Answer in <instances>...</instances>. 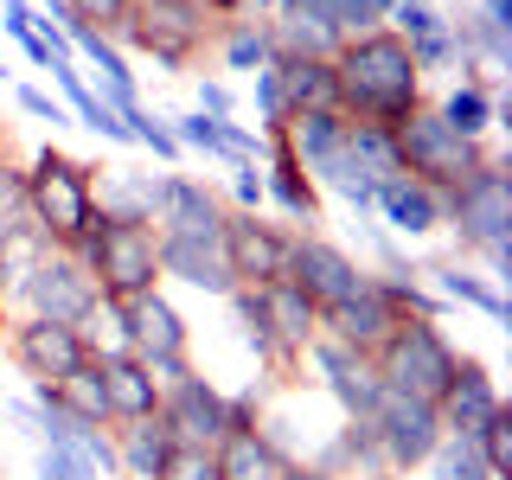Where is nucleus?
Here are the masks:
<instances>
[{
  "mask_svg": "<svg viewBox=\"0 0 512 480\" xmlns=\"http://www.w3.org/2000/svg\"><path fill=\"white\" fill-rule=\"evenodd\" d=\"M365 423H372L378 461L397 480L423 474V461L436 455V442H442V410L436 404H416V397H404V391H378V404H372Z\"/></svg>",
  "mask_w": 512,
  "mask_h": 480,
  "instance_id": "1a4fd4ad",
  "label": "nucleus"
},
{
  "mask_svg": "<svg viewBox=\"0 0 512 480\" xmlns=\"http://www.w3.org/2000/svg\"><path fill=\"white\" fill-rule=\"evenodd\" d=\"M397 320H404V314L391 308L384 282L372 276V282H365L352 301H340V308H327V314H320V340H340V346H352V352H365V359H372V352L384 346V333H391Z\"/></svg>",
  "mask_w": 512,
  "mask_h": 480,
  "instance_id": "6ab92c4d",
  "label": "nucleus"
},
{
  "mask_svg": "<svg viewBox=\"0 0 512 480\" xmlns=\"http://www.w3.org/2000/svg\"><path fill=\"white\" fill-rule=\"evenodd\" d=\"M263 167L244 160V167H231V212H263Z\"/></svg>",
  "mask_w": 512,
  "mask_h": 480,
  "instance_id": "09e8293b",
  "label": "nucleus"
},
{
  "mask_svg": "<svg viewBox=\"0 0 512 480\" xmlns=\"http://www.w3.org/2000/svg\"><path fill=\"white\" fill-rule=\"evenodd\" d=\"M116 461H122V480H154L160 461L173 455V436L160 416H141V423H116Z\"/></svg>",
  "mask_w": 512,
  "mask_h": 480,
  "instance_id": "c756f323",
  "label": "nucleus"
},
{
  "mask_svg": "<svg viewBox=\"0 0 512 480\" xmlns=\"http://www.w3.org/2000/svg\"><path fill=\"white\" fill-rule=\"evenodd\" d=\"M442 199H448L455 250L461 256H480V263H487L480 276L506 288V276H512V173H506V160L487 154L468 180L448 186Z\"/></svg>",
  "mask_w": 512,
  "mask_h": 480,
  "instance_id": "7ed1b4c3",
  "label": "nucleus"
},
{
  "mask_svg": "<svg viewBox=\"0 0 512 480\" xmlns=\"http://www.w3.org/2000/svg\"><path fill=\"white\" fill-rule=\"evenodd\" d=\"M154 480H218L212 448H186V442H173V455L160 461V474H154Z\"/></svg>",
  "mask_w": 512,
  "mask_h": 480,
  "instance_id": "37998d69",
  "label": "nucleus"
},
{
  "mask_svg": "<svg viewBox=\"0 0 512 480\" xmlns=\"http://www.w3.org/2000/svg\"><path fill=\"white\" fill-rule=\"evenodd\" d=\"M378 365V384L384 391H404L416 404H442L448 384H455V365H461V346L442 333V320H397L384 333V346L372 352Z\"/></svg>",
  "mask_w": 512,
  "mask_h": 480,
  "instance_id": "20e7f679",
  "label": "nucleus"
},
{
  "mask_svg": "<svg viewBox=\"0 0 512 480\" xmlns=\"http://www.w3.org/2000/svg\"><path fill=\"white\" fill-rule=\"evenodd\" d=\"M192 109H199V116H237V90L224 84V77H199V84H192Z\"/></svg>",
  "mask_w": 512,
  "mask_h": 480,
  "instance_id": "de8ad7c7",
  "label": "nucleus"
},
{
  "mask_svg": "<svg viewBox=\"0 0 512 480\" xmlns=\"http://www.w3.org/2000/svg\"><path fill=\"white\" fill-rule=\"evenodd\" d=\"M333 77H340V116L391 128V135L429 103V84L410 64V45L397 39V32H384V26L346 39L340 52H333Z\"/></svg>",
  "mask_w": 512,
  "mask_h": 480,
  "instance_id": "f257e3e1",
  "label": "nucleus"
},
{
  "mask_svg": "<svg viewBox=\"0 0 512 480\" xmlns=\"http://www.w3.org/2000/svg\"><path fill=\"white\" fill-rule=\"evenodd\" d=\"M288 480H340V474H327V468H314V461H295V468H288Z\"/></svg>",
  "mask_w": 512,
  "mask_h": 480,
  "instance_id": "3c124183",
  "label": "nucleus"
},
{
  "mask_svg": "<svg viewBox=\"0 0 512 480\" xmlns=\"http://www.w3.org/2000/svg\"><path fill=\"white\" fill-rule=\"evenodd\" d=\"M250 295H256V314H263L269 340H276L288 359H301V352L320 340V308L295 282H263V288H250Z\"/></svg>",
  "mask_w": 512,
  "mask_h": 480,
  "instance_id": "5701e85b",
  "label": "nucleus"
},
{
  "mask_svg": "<svg viewBox=\"0 0 512 480\" xmlns=\"http://www.w3.org/2000/svg\"><path fill=\"white\" fill-rule=\"evenodd\" d=\"M372 218L378 224H391L397 237H436L448 231V199L436 186H423V180H410V173H391V180L378 186V199H372Z\"/></svg>",
  "mask_w": 512,
  "mask_h": 480,
  "instance_id": "aec40b11",
  "label": "nucleus"
},
{
  "mask_svg": "<svg viewBox=\"0 0 512 480\" xmlns=\"http://www.w3.org/2000/svg\"><path fill=\"white\" fill-rule=\"evenodd\" d=\"M64 7H71V13H77V20H84V26H96V32H103V39H116L135 0H64Z\"/></svg>",
  "mask_w": 512,
  "mask_h": 480,
  "instance_id": "c03bdc74",
  "label": "nucleus"
},
{
  "mask_svg": "<svg viewBox=\"0 0 512 480\" xmlns=\"http://www.w3.org/2000/svg\"><path fill=\"white\" fill-rule=\"evenodd\" d=\"M45 250H52V244H45V237H39V224H13V231L7 237H0V301H7V308H13V295H20V282L32 276V269H39V256Z\"/></svg>",
  "mask_w": 512,
  "mask_h": 480,
  "instance_id": "72a5a7b5",
  "label": "nucleus"
},
{
  "mask_svg": "<svg viewBox=\"0 0 512 480\" xmlns=\"http://www.w3.org/2000/svg\"><path fill=\"white\" fill-rule=\"evenodd\" d=\"M384 32H397L404 45L436 39V32H448V7H442V0H391V20H384Z\"/></svg>",
  "mask_w": 512,
  "mask_h": 480,
  "instance_id": "e433bc0d",
  "label": "nucleus"
},
{
  "mask_svg": "<svg viewBox=\"0 0 512 480\" xmlns=\"http://www.w3.org/2000/svg\"><path fill=\"white\" fill-rule=\"evenodd\" d=\"M224 212L231 205L218 199L205 180L192 173H160V192H154V237H224Z\"/></svg>",
  "mask_w": 512,
  "mask_h": 480,
  "instance_id": "4468645a",
  "label": "nucleus"
},
{
  "mask_svg": "<svg viewBox=\"0 0 512 480\" xmlns=\"http://www.w3.org/2000/svg\"><path fill=\"white\" fill-rule=\"evenodd\" d=\"M13 103H20V109H26L32 122H52V128H71V109H64V103H58V96L45 90V84H13Z\"/></svg>",
  "mask_w": 512,
  "mask_h": 480,
  "instance_id": "a18cd8bd",
  "label": "nucleus"
},
{
  "mask_svg": "<svg viewBox=\"0 0 512 480\" xmlns=\"http://www.w3.org/2000/svg\"><path fill=\"white\" fill-rule=\"evenodd\" d=\"M173 141H180V154H205L218 160V116H199V109H180V116H167Z\"/></svg>",
  "mask_w": 512,
  "mask_h": 480,
  "instance_id": "ea45409f",
  "label": "nucleus"
},
{
  "mask_svg": "<svg viewBox=\"0 0 512 480\" xmlns=\"http://www.w3.org/2000/svg\"><path fill=\"white\" fill-rule=\"evenodd\" d=\"M269 32H276V58H333L340 52V32L320 13V0H288V7L269 13Z\"/></svg>",
  "mask_w": 512,
  "mask_h": 480,
  "instance_id": "393cba45",
  "label": "nucleus"
},
{
  "mask_svg": "<svg viewBox=\"0 0 512 480\" xmlns=\"http://www.w3.org/2000/svg\"><path fill=\"white\" fill-rule=\"evenodd\" d=\"M90 359H96V372H103L109 429H116V423H141V416H160V378L128 346H103V352H90Z\"/></svg>",
  "mask_w": 512,
  "mask_h": 480,
  "instance_id": "a211bd4d",
  "label": "nucleus"
},
{
  "mask_svg": "<svg viewBox=\"0 0 512 480\" xmlns=\"http://www.w3.org/2000/svg\"><path fill=\"white\" fill-rule=\"evenodd\" d=\"M7 77H13V64H7V58H0V84H7Z\"/></svg>",
  "mask_w": 512,
  "mask_h": 480,
  "instance_id": "5fc2aeb1",
  "label": "nucleus"
},
{
  "mask_svg": "<svg viewBox=\"0 0 512 480\" xmlns=\"http://www.w3.org/2000/svg\"><path fill=\"white\" fill-rule=\"evenodd\" d=\"M282 84L288 122L308 116V109H340V77H333V58H276L269 64Z\"/></svg>",
  "mask_w": 512,
  "mask_h": 480,
  "instance_id": "bb28decb",
  "label": "nucleus"
},
{
  "mask_svg": "<svg viewBox=\"0 0 512 480\" xmlns=\"http://www.w3.org/2000/svg\"><path fill=\"white\" fill-rule=\"evenodd\" d=\"M320 13L333 20L340 39H359V32H378L391 20V0H320Z\"/></svg>",
  "mask_w": 512,
  "mask_h": 480,
  "instance_id": "4c0bfd02",
  "label": "nucleus"
},
{
  "mask_svg": "<svg viewBox=\"0 0 512 480\" xmlns=\"http://www.w3.org/2000/svg\"><path fill=\"white\" fill-rule=\"evenodd\" d=\"M352 480H397L391 468H372V474H352Z\"/></svg>",
  "mask_w": 512,
  "mask_h": 480,
  "instance_id": "864d4df0",
  "label": "nucleus"
},
{
  "mask_svg": "<svg viewBox=\"0 0 512 480\" xmlns=\"http://www.w3.org/2000/svg\"><path fill=\"white\" fill-rule=\"evenodd\" d=\"M436 109H442V122L455 128V135L487 141V128L500 122V84H493V77H461V84H448L436 96Z\"/></svg>",
  "mask_w": 512,
  "mask_h": 480,
  "instance_id": "cd10ccee",
  "label": "nucleus"
},
{
  "mask_svg": "<svg viewBox=\"0 0 512 480\" xmlns=\"http://www.w3.org/2000/svg\"><path fill=\"white\" fill-rule=\"evenodd\" d=\"M301 359L314 365V378H320V391L340 404V416H372V404H378V365L365 359V352H352V346H340V340H314Z\"/></svg>",
  "mask_w": 512,
  "mask_h": 480,
  "instance_id": "2eb2a0df",
  "label": "nucleus"
},
{
  "mask_svg": "<svg viewBox=\"0 0 512 480\" xmlns=\"http://www.w3.org/2000/svg\"><path fill=\"white\" fill-rule=\"evenodd\" d=\"M160 173L167 167H109L103 180H96V212H103V224H148L154 231Z\"/></svg>",
  "mask_w": 512,
  "mask_h": 480,
  "instance_id": "b1692460",
  "label": "nucleus"
},
{
  "mask_svg": "<svg viewBox=\"0 0 512 480\" xmlns=\"http://www.w3.org/2000/svg\"><path fill=\"white\" fill-rule=\"evenodd\" d=\"M423 282L436 288L448 308H474V314H487L493 327H506V320H512L506 288H500V282H487L480 269H468L461 256H455V263H423Z\"/></svg>",
  "mask_w": 512,
  "mask_h": 480,
  "instance_id": "a878e982",
  "label": "nucleus"
},
{
  "mask_svg": "<svg viewBox=\"0 0 512 480\" xmlns=\"http://www.w3.org/2000/svg\"><path fill=\"white\" fill-rule=\"evenodd\" d=\"M282 7H288V0H282Z\"/></svg>",
  "mask_w": 512,
  "mask_h": 480,
  "instance_id": "6e6d98bb",
  "label": "nucleus"
},
{
  "mask_svg": "<svg viewBox=\"0 0 512 480\" xmlns=\"http://www.w3.org/2000/svg\"><path fill=\"white\" fill-rule=\"evenodd\" d=\"M308 461H314V468H327V474H340V480L384 468V461H378V442H372V423H359V416H340L333 442H320Z\"/></svg>",
  "mask_w": 512,
  "mask_h": 480,
  "instance_id": "7c9ffc66",
  "label": "nucleus"
},
{
  "mask_svg": "<svg viewBox=\"0 0 512 480\" xmlns=\"http://www.w3.org/2000/svg\"><path fill=\"white\" fill-rule=\"evenodd\" d=\"M77 256L90 263L103 301H135L148 288H160V244L148 224H103Z\"/></svg>",
  "mask_w": 512,
  "mask_h": 480,
  "instance_id": "0eeeda50",
  "label": "nucleus"
},
{
  "mask_svg": "<svg viewBox=\"0 0 512 480\" xmlns=\"http://www.w3.org/2000/svg\"><path fill=\"white\" fill-rule=\"evenodd\" d=\"M26 218L39 224V237L52 250H84L96 231H103V212H96V167L77 154H64L58 141H45L39 154L26 160Z\"/></svg>",
  "mask_w": 512,
  "mask_h": 480,
  "instance_id": "f03ea898",
  "label": "nucleus"
},
{
  "mask_svg": "<svg viewBox=\"0 0 512 480\" xmlns=\"http://www.w3.org/2000/svg\"><path fill=\"white\" fill-rule=\"evenodd\" d=\"M212 32H218V20L199 0H135L122 32H116V45L154 58L160 71H192L205 58V45H212Z\"/></svg>",
  "mask_w": 512,
  "mask_h": 480,
  "instance_id": "39448f33",
  "label": "nucleus"
},
{
  "mask_svg": "<svg viewBox=\"0 0 512 480\" xmlns=\"http://www.w3.org/2000/svg\"><path fill=\"white\" fill-rule=\"evenodd\" d=\"M256 167H263V199L295 231H320V192L308 180V167L295 160V148H288V135H263V160Z\"/></svg>",
  "mask_w": 512,
  "mask_h": 480,
  "instance_id": "dca6fc26",
  "label": "nucleus"
},
{
  "mask_svg": "<svg viewBox=\"0 0 512 480\" xmlns=\"http://www.w3.org/2000/svg\"><path fill=\"white\" fill-rule=\"evenodd\" d=\"M96 301H103V288H96L84 256H77V250H45L39 269L20 282L13 308L39 314V320H64V327H84V320L96 314Z\"/></svg>",
  "mask_w": 512,
  "mask_h": 480,
  "instance_id": "6e6552de",
  "label": "nucleus"
},
{
  "mask_svg": "<svg viewBox=\"0 0 512 480\" xmlns=\"http://www.w3.org/2000/svg\"><path fill=\"white\" fill-rule=\"evenodd\" d=\"M0 32L13 45H26L32 39V0H0Z\"/></svg>",
  "mask_w": 512,
  "mask_h": 480,
  "instance_id": "8fccbe9b",
  "label": "nucleus"
},
{
  "mask_svg": "<svg viewBox=\"0 0 512 480\" xmlns=\"http://www.w3.org/2000/svg\"><path fill=\"white\" fill-rule=\"evenodd\" d=\"M288 244H295L288 224H269L263 212H224V263H231L237 288L282 282L288 276Z\"/></svg>",
  "mask_w": 512,
  "mask_h": 480,
  "instance_id": "f8f14e48",
  "label": "nucleus"
},
{
  "mask_svg": "<svg viewBox=\"0 0 512 480\" xmlns=\"http://www.w3.org/2000/svg\"><path fill=\"white\" fill-rule=\"evenodd\" d=\"M13 224H26V160H13L0 148V237H7Z\"/></svg>",
  "mask_w": 512,
  "mask_h": 480,
  "instance_id": "58836bf2",
  "label": "nucleus"
},
{
  "mask_svg": "<svg viewBox=\"0 0 512 480\" xmlns=\"http://www.w3.org/2000/svg\"><path fill=\"white\" fill-rule=\"evenodd\" d=\"M52 397H58V410L71 416V423H84V429H109V397H103V372H96V359H84L71 378H58V384H52Z\"/></svg>",
  "mask_w": 512,
  "mask_h": 480,
  "instance_id": "2f4dec72",
  "label": "nucleus"
},
{
  "mask_svg": "<svg viewBox=\"0 0 512 480\" xmlns=\"http://www.w3.org/2000/svg\"><path fill=\"white\" fill-rule=\"evenodd\" d=\"M122 122H128V141L135 148H148L160 167H180V141H173V128H167V116L160 109H148V103H135V109H122Z\"/></svg>",
  "mask_w": 512,
  "mask_h": 480,
  "instance_id": "f704fd0d",
  "label": "nucleus"
},
{
  "mask_svg": "<svg viewBox=\"0 0 512 480\" xmlns=\"http://www.w3.org/2000/svg\"><path fill=\"white\" fill-rule=\"evenodd\" d=\"M474 448H480V461H487V474L506 480V474H512V410L493 416V423L474 436Z\"/></svg>",
  "mask_w": 512,
  "mask_h": 480,
  "instance_id": "79ce46f5",
  "label": "nucleus"
},
{
  "mask_svg": "<svg viewBox=\"0 0 512 480\" xmlns=\"http://www.w3.org/2000/svg\"><path fill=\"white\" fill-rule=\"evenodd\" d=\"M250 103H256V135H282V128H288V103H282L276 71H256L250 77Z\"/></svg>",
  "mask_w": 512,
  "mask_h": 480,
  "instance_id": "a19ab883",
  "label": "nucleus"
},
{
  "mask_svg": "<svg viewBox=\"0 0 512 480\" xmlns=\"http://www.w3.org/2000/svg\"><path fill=\"white\" fill-rule=\"evenodd\" d=\"M160 244V282L199 288V295L224 301L231 295V263H224V237H154Z\"/></svg>",
  "mask_w": 512,
  "mask_h": 480,
  "instance_id": "412c9836",
  "label": "nucleus"
},
{
  "mask_svg": "<svg viewBox=\"0 0 512 480\" xmlns=\"http://www.w3.org/2000/svg\"><path fill=\"white\" fill-rule=\"evenodd\" d=\"M212 468H218V480H288L295 455L263 423H250V429H224V442L212 448Z\"/></svg>",
  "mask_w": 512,
  "mask_h": 480,
  "instance_id": "4be33fe9",
  "label": "nucleus"
},
{
  "mask_svg": "<svg viewBox=\"0 0 512 480\" xmlns=\"http://www.w3.org/2000/svg\"><path fill=\"white\" fill-rule=\"evenodd\" d=\"M487 154H493L487 141L455 135V128L442 122V109H436V103H423L404 128H397V160H404V173H410V180H423V186H436V192L461 186Z\"/></svg>",
  "mask_w": 512,
  "mask_h": 480,
  "instance_id": "423d86ee",
  "label": "nucleus"
},
{
  "mask_svg": "<svg viewBox=\"0 0 512 480\" xmlns=\"http://www.w3.org/2000/svg\"><path fill=\"white\" fill-rule=\"evenodd\" d=\"M7 359L20 365L26 384H58V378H71L77 365L90 359V340H84V327L20 314V320H7Z\"/></svg>",
  "mask_w": 512,
  "mask_h": 480,
  "instance_id": "9b49d317",
  "label": "nucleus"
},
{
  "mask_svg": "<svg viewBox=\"0 0 512 480\" xmlns=\"http://www.w3.org/2000/svg\"><path fill=\"white\" fill-rule=\"evenodd\" d=\"M39 480H103L77 448H39Z\"/></svg>",
  "mask_w": 512,
  "mask_h": 480,
  "instance_id": "49530a36",
  "label": "nucleus"
},
{
  "mask_svg": "<svg viewBox=\"0 0 512 480\" xmlns=\"http://www.w3.org/2000/svg\"><path fill=\"white\" fill-rule=\"evenodd\" d=\"M160 423H167V436L186 442V448H218L224 429H231V410H224V391H218V384L192 365L186 378L160 384Z\"/></svg>",
  "mask_w": 512,
  "mask_h": 480,
  "instance_id": "ddd939ff",
  "label": "nucleus"
},
{
  "mask_svg": "<svg viewBox=\"0 0 512 480\" xmlns=\"http://www.w3.org/2000/svg\"><path fill=\"white\" fill-rule=\"evenodd\" d=\"M423 474H429V480H493L487 461H480V448H474L468 436H442L436 455L423 461Z\"/></svg>",
  "mask_w": 512,
  "mask_h": 480,
  "instance_id": "c9c22d12",
  "label": "nucleus"
},
{
  "mask_svg": "<svg viewBox=\"0 0 512 480\" xmlns=\"http://www.w3.org/2000/svg\"><path fill=\"white\" fill-rule=\"evenodd\" d=\"M237 7H244V13H256V20H269V13H276L282 0H237Z\"/></svg>",
  "mask_w": 512,
  "mask_h": 480,
  "instance_id": "603ef678",
  "label": "nucleus"
},
{
  "mask_svg": "<svg viewBox=\"0 0 512 480\" xmlns=\"http://www.w3.org/2000/svg\"><path fill=\"white\" fill-rule=\"evenodd\" d=\"M212 45H218V64H224V71H244V77H256V71H269V64H276V32H269V20H256V13L224 20L212 32Z\"/></svg>",
  "mask_w": 512,
  "mask_h": 480,
  "instance_id": "c85d7f7f",
  "label": "nucleus"
},
{
  "mask_svg": "<svg viewBox=\"0 0 512 480\" xmlns=\"http://www.w3.org/2000/svg\"><path fill=\"white\" fill-rule=\"evenodd\" d=\"M282 282H295L301 295L314 301L320 314L327 308H340V301H352L365 282H372V269L365 263H352V256L333 244V237H320V231H295V244H288V276Z\"/></svg>",
  "mask_w": 512,
  "mask_h": 480,
  "instance_id": "9d476101",
  "label": "nucleus"
},
{
  "mask_svg": "<svg viewBox=\"0 0 512 480\" xmlns=\"http://www.w3.org/2000/svg\"><path fill=\"white\" fill-rule=\"evenodd\" d=\"M442 436H480V429L493 423V416L506 410V397H500V378L487 372V365L474 359V352H461V365H455V384H448V397H442Z\"/></svg>",
  "mask_w": 512,
  "mask_h": 480,
  "instance_id": "f3484780",
  "label": "nucleus"
},
{
  "mask_svg": "<svg viewBox=\"0 0 512 480\" xmlns=\"http://www.w3.org/2000/svg\"><path fill=\"white\" fill-rule=\"evenodd\" d=\"M346 154H352V167H359L372 186H384L391 173H404V160H397V135H391V128L346 122Z\"/></svg>",
  "mask_w": 512,
  "mask_h": 480,
  "instance_id": "473e14b6",
  "label": "nucleus"
}]
</instances>
